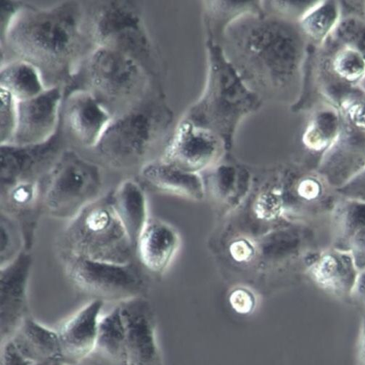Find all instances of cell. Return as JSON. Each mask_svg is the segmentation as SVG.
<instances>
[{"label": "cell", "mask_w": 365, "mask_h": 365, "mask_svg": "<svg viewBox=\"0 0 365 365\" xmlns=\"http://www.w3.org/2000/svg\"><path fill=\"white\" fill-rule=\"evenodd\" d=\"M47 88L42 73L33 64L21 59L2 64L0 89L11 93L17 101L33 98Z\"/></svg>", "instance_id": "22"}, {"label": "cell", "mask_w": 365, "mask_h": 365, "mask_svg": "<svg viewBox=\"0 0 365 365\" xmlns=\"http://www.w3.org/2000/svg\"><path fill=\"white\" fill-rule=\"evenodd\" d=\"M105 302L93 299L57 331L63 359L68 365L82 362L93 353Z\"/></svg>", "instance_id": "15"}, {"label": "cell", "mask_w": 365, "mask_h": 365, "mask_svg": "<svg viewBox=\"0 0 365 365\" xmlns=\"http://www.w3.org/2000/svg\"><path fill=\"white\" fill-rule=\"evenodd\" d=\"M365 169V133L343 118L341 131L334 143L323 153L320 171L336 183L353 180Z\"/></svg>", "instance_id": "13"}, {"label": "cell", "mask_w": 365, "mask_h": 365, "mask_svg": "<svg viewBox=\"0 0 365 365\" xmlns=\"http://www.w3.org/2000/svg\"><path fill=\"white\" fill-rule=\"evenodd\" d=\"M63 240L65 255L115 264L133 262L135 251L109 193L69 222Z\"/></svg>", "instance_id": "2"}, {"label": "cell", "mask_w": 365, "mask_h": 365, "mask_svg": "<svg viewBox=\"0 0 365 365\" xmlns=\"http://www.w3.org/2000/svg\"><path fill=\"white\" fill-rule=\"evenodd\" d=\"M10 340L31 361L63 360L58 331L46 327L32 316L24 321Z\"/></svg>", "instance_id": "18"}, {"label": "cell", "mask_w": 365, "mask_h": 365, "mask_svg": "<svg viewBox=\"0 0 365 365\" xmlns=\"http://www.w3.org/2000/svg\"><path fill=\"white\" fill-rule=\"evenodd\" d=\"M63 93L61 86L47 88L29 100L18 101V120L11 143L18 145L47 142L59 130Z\"/></svg>", "instance_id": "11"}, {"label": "cell", "mask_w": 365, "mask_h": 365, "mask_svg": "<svg viewBox=\"0 0 365 365\" xmlns=\"http://www.w3.org/2000/svg\"><path fill=\"white\" fill-rule=\"evenodd\" d=\"M342 18H365V1H339Z\"/></svg>", "instance_id": "30"}, {"label": "cell", "mask_w": 365, "mask_h": 365, "mask_svg": "<svg viewBox=\"0 0 365 365\" xmlns=\"http://www.w3.org/2000/svg\"><path fill=\"white\" fill-rule=\"evenodd\" d=\"M341 19L339 1H319L300 20V29L306 38L319 48L332 35Z\"/></svg>", "instance_id": "25"}, {"label": "cell", "mask_w": 365, "mask_h": 365, "mask_svg": "<svg viewBox=\"0 0 365 365\" xmlns=\"http://www.w3.org/2000/svg\"><path fill=\"white\" fill-rule=\"evenodd\" d=\"M354 180H359V182H356V181H352V182H353V184L354 183V184H359L360 183V185L354 186V187H357L359 186V187H360V192L363 195V197H361V200L362 201H365V169L357 177H356ZM359 180H357V181H359Z\"/></svg>", "instance_id": "33"}, {"label": "cell", "mask_w": 365, "mask_h": 365, "mask_svg": "<svg viewBox=\"0 0 365 365\" xmlns=\"http://www.w3.org/2000/svg\"><path fill=\"white\" fill-rule=\"evenodd\" d=\"M155 131L150 112L133 109L113 118L96 148L111 165L128 167L146 153Z\"/></svg>", "instance_id": "7"}, {"label": "cell", "mask_w": 365, "mask_h": 365, "mask_svg": "<svg viewBox=\"0 0 365 365\" xmlns=\"http://www.w3.org/2000/svg\"><path fill=\"white\" fill-rule=\"evenodd\" d=\"M351 296H356L365 309V272L357 277Z\"/></svg>", "instance_id": "32"}, {"label": "cell", "mask_w": 365, "mask_h": 365, "mask_svg": "<svg viewBox=\"0 0 365 365\" xmlns=\"http://www.w3.org/2000/svg\"><path fill=\"white\" fill-rule=\"evenodd\" d=\"M63 151L59 130L43 143L0 145V187L46 179Z\"/></svg>", "instance_id": "8"}, {"label": "cell", "mask_w": 365, "mask_h": 365, "mask_svg": "<svg viewBox=\"0 0 365 365\" xmlns=\"http://www.w3.org/2000/svg\"><path fill=\"white\" fill-rule=\"evenodd\" d=\"M100 168L73 150H64L45 180L44 211L70 222L100 198Z\"/></svg>", "instance_id": "3"}, {"label": "cell", "mask_w": 365, "mask_h": 365, "mask_svg": "<svg viewBox=\"0 0 365 365\" xmlns=\"http://www.w3.org/2000/svg\"><path fill=\"white\" fill-rule=\"evenodd\" d=\"M109 195L113 209L135 251L138 238L149 220L145 192L137 182L127 179Z\"/></svg>", "instance_id": "17"}, {"label": "cell", "mask_w": 365, "mask_h": 365, "mask_svg": "<svg viewBox=\"0 0 365 365\" xmlns=\"http://www.w3.org/2000/svg\"><path fill=\"white\" fill-rule=\"evenodd\" d=\"M64 120L71 135L87 148H96L113 117L92 92L74 91L64 103Z\"/></svg>", "instance_id": "12"}, {"label": "cell", "mask_w": 365, "mask_h": 365, "mask_svg": "<svg viewBox=\"0 0 365 365\" xmlns=\"http://www.w3.org/2000/svg\"><path fill=\"white\" fill-rule=\"evenodd\" d=\"M73 365H102V364H99L98 362H97L96 361L93 360L91 358H88L82 362H79L78 364H73Z\"/></svg>", "instance_id": "34"}, {"label": "cell", "mask_w": 365, "mask_h": 365, "mask_svg": "<svg viewBox=\"0 0 365 365\" xmlns=\"http://www.w3.org/2000/svg\"><path fill=\"white\" fill-rule=\"evenodd\" d=\"M0 267H3L26 251V245L20 225L12 217L3 212H0Z\"/></svg>", "instance_id": "26"}, {"label": "cell", "mask_w": 365, "mask_h": 365, "mask_svg": "<svg viewBox=\"0 0 365 365\" xmlns=\"http://www.w3.org/2000/svg\"><path fill=\"white\" fill-rule=\"evenodd\" d=\"M356 365H365V314L361 319L359 331Z\"/></svg>", "instance_id": "31"}, {"label": "cell", "mask_w": 365, "mask_h": 365, "mask_svg": "<svg viewBox=\"0 0 365 365\" xmlns=\"http://www.w3.org/2000/svg\"><path fill=\"white\" fill-rule=\"evenodd\" d=\"M179 245L178 234L173 227L149 220L137 242L135 254L148 270L162 273L172 262Z\"/></svg>", "instance_id": "16"}, {"label": "cell", "mask_w": 365, "mask_h": 365, "mask_svg": "<svg viewBox=\"0 0 365 365\" xmlns=\"http://www.w3.org/2000/svg\"><path fill=\"white\" fill-rule=\"evenodd\" d=\"M364 19H365V18H364Z\"/></svg>", "instance_id": "35"}, {"label": "cell", "mask_w": 365, "mask_h": 365, "mask_svg": "<svg viewBox=\"0 0 365 365\" xmlns=\"http://www.w3.org/2000/svg\"><path fill=\"white\" fill-rule=\"evenodd\" d=\"M97 47L136 58L148 53L149 43L140 15L130 1H108L99 6L89 22Z\"/></svg>", "instance_id": "6"}, {"label": "cell", "mask_w": 365, "mask_h": 365, "mask_svg": "<svg viewBox=\"0 0 365 365\" xmlns=\"http://www.w3.org/2000/svg\"><path fill=\"white\" fill-rule=\"evenodd\" d=\"M87 58L89 83L104 99L125 103L140 95L145 84V74L138 58L101 47L92 51Z\"/></svg>", "instance_id": "5"}, {"label": "cell", "mask_w": 365, "mask_h": 365, "mask_svg": "<svg viewBox=\"0 0 365 365\" xmlns=\"http://www.w3.org/2000/svg\"><path fill=\"white\" fill-rule=\"evenodd\" d=\"M65 255L68 277L78 289L93 299L118 304L145 297L146 282L134 262L121 264Z\"/></svg>", "instance_id": "4"}, {"label": "cell", "mask_w": 365, "mask_h": 365, "mask_svg": "<svg viewBox=\"0 0 365 365\" xmlns=\"http://www.w3.org/2000/svg\"><path fill=\"white\" fill-rule=\"evenodd\" d=\"M45 180L21 181L0 187L1 211L20 225L26 245L31 252L40 217L44 211Z\"/></svg>", "instance_id": "14"}, {"label": "cell", "mask_w": 365, "mask_h": 365, "mask_svg": "<svg viewBox=\"0 0 365 365\" xmlns=\"http://www.w3.org/2000/svg\"><path fill=\"white\" fill-rule=\"evenodd\" d=\"M117 304L124 324L128 365H164L150 302L145 297H136Z\"/></svg>", "instance_id": "9"}, {"label": "cell", "mask_w": 365, "mask_h": 365, "mask_svg": "<svg viewBox=\"0 0 365 365\" xmlns=\"http://www.w3.org/2000/svg\"><path fill=\"white\" fill-rule=\"evenodd\" d=\"M337 108L349 124L365 133V93L355 90L346 96Z\"/></svg>", "instance_id": "29"}, {"label": "cell", "mask_w": 365, "mask_h": 365, "mask_svg": "<svg viewBox=\"0 0 365 365\" xmlns=\"http://www.w3.org/2000/svg\"><path fill=\"white\" fill-rule=\"evenodd\" d=\"M142 177L155 187L193 199L205 195L204 184L194 173L182 170L168 162H153L141 170Z\"/></svg>", "instance_id": "21"}, {"label": "cell", "mask_w": 365, "mask_h": 365, "mask_svg": "<svg viewBox=\"0 0 365 365\" xmlns=\"http://www.w3.org/2000/svg\"><path fill=\"white\" fill-rule=\"evenodd\" d=\"M89 358L102 365H128L124 324L118 304L102 315L96 348Z\"/></svg>", "instance_id": "20"}, {"label": "cell", "mask_w": 365, "mask_h": 365, "mask_svg": "<svg viewBox=\"0 0 365 365\" xmlns=\"http://www.w3.org/2000/svg\"><path fill=\"white\" fill-rule=\"evenodd\" d=\"M343 116L332 104L319 106L304 134L305 145L311 150L326 152L336 140L342 128Z\"/></svg>", "instance_id": "23"}, {"label": "cell", "mask_w": 365, "mask_h": 365, "mask_svg": "<svg viewBox=\"0 0 365 365\" xmlns=\"http://www.w3.org/2000/svg\"><path fill=\"white\" fill-rule=\"evenodd\" d=\"M0 145L11 143L18 120V101L9 92L0 89Z\"/></svg>", "instance_id": "28"}, {"label": "cell", "mask_w": 365, "mask_h": 365, "mask_svg": "<svg viewBox=\"0 0 365 365\" xmlns=\"http://www.w3.org/2000/svg\"><path fill=\"white\" fill-rule=\"evenodd\" d=\"M217 152L215 140L207 134L189 131L178 135L166 152V162L193 173L206 168Z\"/></svg>", "instance_id": "19"}, {"label": "cell", "mask_w": 365, "mask_h": 365, "mask_svg": "<svg viewBox=\"0 0 365 365\" xmlns=\"http://www.w3.org/2000/svg\"><path fill=\"white\" fill-rule=\"evenodd\" d=\"M33 258L23 252L14 261L0 267V336L9 341L24 321L31 316L28 288Z\"/></svg>", "instance_id": "10"}, {"label": "cell", "mask_w": 365, "mask_h": 365, "mask_svg": "<svg viewBox=\"0 0 365 365\" xmlns=\"http://www.w3.org/2000/svg\"><path fill=\"white\" fill-rule=\"evenodd\" d=\"M312 273L322 287L338 296H351L357 279L351 260L342 254L324 256Z\"/></svg>", "instance_id": "24"}, {"label": "cell", "mask_w": 365, "mask_h": 365, "mask_svg": "<svg viewBox=\"0 0 365 365\" xmlns=\"http://www.w3.org/2000/svg\"><path fill=\"white\" fill-rule=\"evenodd\" d=\"M330 37L354 48L365 59V19L354 16L342 18ZM359 89L365 93V78Z\"/></svg>", "instance_id": "27"}, {"label": "cell", "mask_w": 365, "mask_h": 365, "mask_svg": "<svg viewBox=\"0 0 365 365\" xmlns=\"http://www.w3.org/2000/svg\"><path fill=\"white\" fill-rule=\"evenodd\" d=\"M4 41L19 59L38 69L48 88L61 86L76 73L93 42L74 2L45 9L21 7L1 33Z\"/></svg>", "instance_id": "1"}]
</instances>
